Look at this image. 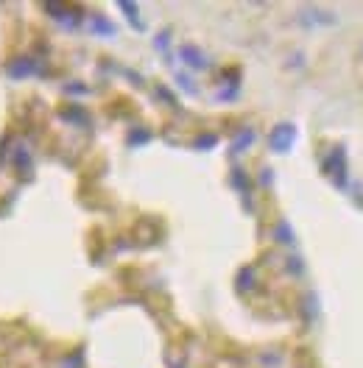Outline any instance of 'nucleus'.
Masks as SVG:
<instances>
[{"label": "nucleus", "instance_id": "obj_4", "mask_svg": "<svg viewBox=\"0 0 363 368\" xmlns=\"http://www.w3.org/2000/svg\"><path fill=\"white\" fill-rule=\"evenodd\" d=\"M182 53H185V59H190L193 65H204V56H201L198 51H193V48H185Z\"/></svg>", "mask_w": 363, "mask_h": 368}, {"label": "nucleus", "instance_id": "obj_2", "mask_svg": "<svg viewBox=\"0 0 363 368\" xmlns=\"http://www.w3.org/2000/svg\"><path fill=\"white\" fill-rule=\"evenodd\" d=\"M327 173H330V179L338 187H347L349 173H347V157H344V148H341V145L332 151L330 159H327Z\"/></svg>", "mask_w": 363, "mask_h": 368}, {"label": "nucleus", "instance_id": "obj_3", "mask_svg": "<svg viewBox=\"0 0 363 368\" xmlns=\"http://www.w3.org/2000/svg\"><path fill=\"white\" fill-rule=\"evenodd\" d=\"M291 142H294V126L282 123V126H277V129H274V134H271V145H274V151H288V148H291Z\"/></svg>", "mask_w": 363, "mask_h": 368}, {"label": "nucleus", "instance_id": "obj_1", "mask_svg": "<svg viewBox=\"0 0 363 368\" xmlns=\"http://www.w3.org/2000/svg\"><path fill=\"white\" fill-rule=\"evenodd\" d=\"M299 17L305 20V26H335L338 14L330 9H322V6H305L299 11Z\"/></svg>", "mask_w": 363, "mask_h": 368}]
</instances>
